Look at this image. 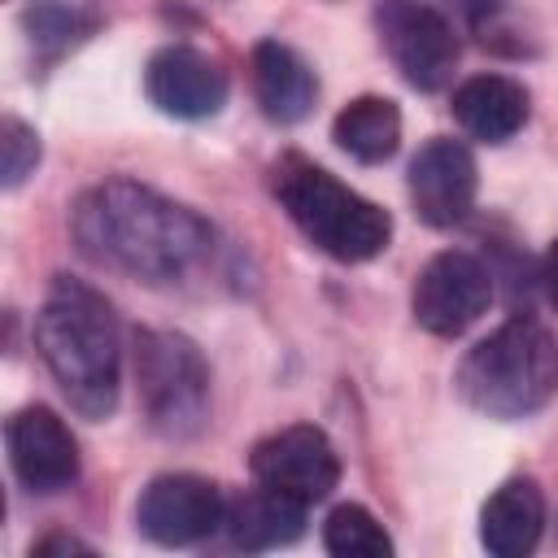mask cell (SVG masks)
Masks as SVG:
<instances>
[{
    "mask_svg": "<svg viewBox=\"0 0 558 558\" xmlns=\"http://www.w3.org/2000/svg\"><path fill=\"white\" fill-rule=\"evenodd\" d=\"M70 231L87 262L140 283H174L214 248V227L196 209L135 179L87 187L70 214Z\"/></svg>",
    "mask_w": 558,
    "mask_h": 558,
    "instance_id": "obj_1",
    "label": "cell"
},
{
    "mask_svg": "<svg viewBox=\"0 0 558 558\" xmlns=\"http://www.w3.org/2000/svg\"><path fill=\"white\" fill-rule=\"evenodd\" d=\"M35 344L57 388L83 418L100 423L118 410L122 340H118V318L96 288L57 275L35 314Z\"/></svg>",
    "mask_w": 558,
    "mask_h": 558,
    "instance_id": "obj_2",
    "label": "cell"
},
{
    "mask_svg": "<svg viewBox=\"0 0 558 558\" xmlns=\"http://www.w3.org/2000/svg\"><path fill=\"white\" fill-rule=\"evenodd\" d=\"M458 397L488 418H527L558 392V336L519 314L458 362Z\"/></svg>",
    "mask_w": 558,
    "mask_h": 558,
    "instance_id": "obj_3",
    "label": "cell"
},
{
    "mask_svg": "<svg viewBox=\"0 0 558 558\" xmlns=\"http://www.w3.org/2000/svg\"><path fill=\"white\" fill-rule=\"evenodd\" d=\"M275 179V196L288 209V218L296 222V231L323 248L336 262H371L388 248L392 235V218L357 196L353 187H344L336 174H327L323 166L305 161L301 153H288L275 161L270 170Z\"/></svg>",
    "mask_w": 558,
    "mask_h": 558,
    "instance_id": "obj_4",
    "label": "cell"
},
{
    "mask_svg": "<svg viewBox=\"0 0 558 558\" xmlns=\"http://www.w3.org/2000/svg\"><path fill=\"white\" fill-rule=\"evenodd\" d=\"M135 384L144 423L166 440H192L209 423V366L179 331H135Z\"/></svg>",
    "mask_w": 558,
    "mask_h": 558,
    "instance_id": "obj_5",
    "label": "cell"
},
{
    "mask_svg": "<svg viewBox=\"0 0 558 558\" xmlns=\"http://www.w3.org/2000/svg\"><path fill=\"white\" fill-rule=\"evenodd\" d=\"M375 31H379V44L392 57L397 74L410 87L436 92L453 78L458 31L432 0H379Z\"/></svg>",
    "mask_w": 558,
    "mask_h": 558,
    "instance_id": "obj_6",
    "label": "cell"
},
{
    "mask_svg": "<svg viewBox=\"0 0 558 558\" xmlns=\"http://www.w3.org/2000/svg\"><path fill=\"white\" fill-rule=\"evenodd\" d=\"M493 301V275L475 253L462 248H445L436 253L410 292V310L414 323L432 336H462L471 323H480V314Z\"/></svg>",
    "mask_w": 558,
    "mask_h": 558,
    "instance_id": "obj_7",
    "label": "cell"
},
{
    "mask_svg": "<svg viewBox=\"0 0 558 558\" xmlns=\"http://www.w3.org/2000/svg\"><path fill=\"white\" fill-rule=\"evenodd\" d=\"M222 519H227V497L218 493V484L187 471L148 480V488L135 501V527L166 549L201 545L222 527Z\"/></svg>",
    "mask_w": 558,
    "mask_h": 558,
    "instance_id": "obj_8",
    "label": "cell"
},
{
    "mask_svg": "<svg viewBox=\"0 0 558 558\" xmlns=\"http://www.w3.org/2000/svg\"><path fill=\"white\" fill-rule=\"evenodd\" d=\"M248 466H253L257 484L283 493L301 506L323 501L340 484V453L327 440V432H318L310 423H296V427H283V432L266 436L253 449Z\"/></svg>",
    "mask_w": 558,
    "mask_h": 558,
    "instance_id": "obj_9",
    "label": "cell"
},
{
    "mask_svg": "<svg viewBox=\"0 0 558 558\" xmlns=\"http://www.w3.org/2000/svg\"><path fill=\"white\" fill-rule=\"evenodd\" d=\"M9 466L26 493H61L78 480V445L48 405H26L4 427Z\"/></svg>",
    "mask_w": 558,
    "mask_h": 558,
    "instance_id": "obj_10",
    "label": "cell"
},
{
    "mask_svg": "<svg viewBox=\"0 0 558 558\" xmlns=\"http://www.w3.org/2000/svg\"><path fill=\"white\" fill-rule=\"evenodd\" d=\"M144 96L166 113L183 122L214 118L227 105V70L205 57L201 48L170 44L148 57L144 65Z\"/></svg>",
    "mask_w": 558,
    "mask_h": 558,
    "instance_id": "obj_11",
    "label": "cell"
},
{
    "mask_svg": "<svg viewBox=\"0 0 558 558\" xmlns=\"http://www.w3.org/2000/svg\"><path fill=\"white\" fill-rule=\"evenodd\" d=\"M475 157L458 140H427L410 161V201L427 227H458L475 205Z\"/></svg>",
    "mask_w": 558,
    "mask_h": 558,
    "instance_id": "obj_12",
    "label": "cell"
},
{
    "mask_svg": "<svg viewBox=\"0 0 558 558\" xmlns=\"http://www.w3.org/2000/svg\"><path fill=\"white\" fill-rule=\"evenodd\" d=\"M253 96L270 122L292 126L314 109L318 78L296 48H288L279 39H262L253 48Z\"/></svg>",
    "mask_w": 558,
    "mask_h": 558,
    "instance_id": "obj_13",
    "label": "cell"
},
{
    "mask_svg": "<svg viewBox=\"0 0 558 558\" xmlns=\"http://www.w3.org/2000/svg\"><path fill=\"white\" fill-rule=\"evenodd\" d=\"M545 532V497L532 480H506L480 510V545L497 558H523Z\"/></svg>",
    "mask_w": 558,
    "mask_h": 558,
    "instance_id": "obj_14",
    "label": "cell"
},
{
    "mask_svg": "<svg viewBox=\"0 0 558 558\" xmlns=\"http://www.w3.org/2000/svg\"><path fill=\"white\" fill-rule=\"evenodd\" d=\"M222 532L235 549H279V545H292L301 532H305V506L257 484L253 493H240L235 501H227V519H222Z\"/></svg>",
    "mask_w": 558,
    "mask_h": 558,
    "instance_id": "obj_15",
    "label": "cell"
},
{
    "mask_svg": "<svg viewBox=\"0 0 558 558\" xmlns=\"http://www.w3.org/2000/svg\"><path fill=\"white\" fill-rule=\"evenodd\" d=\"M453 118L484 144H506L527 122V92L506 74H475L453 92Z\"/></svg>",
    "mask_w": 558,
    "mask_h": 558,
    "instance_id": "obj_16",
    "label": "cell"
},
{
    "mask_svg": "<svg viewBox=\"0 0 558 558\" xmlns=\"http://www.w3.org/2000/svg\"><path fill=\"white\" fill-rule=\"evenodd\" d=\"M331 140L362 166H379L397 153L401 144V109L388 96H357L349 100L336 122H331Z\"/></svg>",
    "mask_w": 558,
    "mask_h": 558,
    "instance_id": "obj_17",
    "label": "cell"
},
{
    "mask_svg": "<svg viewBox=\"0 0 558 558\" xmlns=\"http://www.w3.org/2000/svg\"><path fill=\"white\" fill-rule=\"evenodd\" d=\"M323 545L336 558H388L392 554V536L384 532V523L366 510V506H336L323 523Z\"/></svg>",
    "mask_w": 558,
    "mask_h": 558,
    "instance_id": "obj_18",
    "label": "cell"
},
{
    "mask_svg": "<svg viewBox=\"0 0 558 558\" xmlns=\"http://www.w3.org/2000/svg\"><path fill=\"white\" fill-rule=\"evenodd\" d=\"M22 26L31 31V44L44 57H61L78 35H87V17L65 0H35L22 13Z\"/></svg>",
    "mask_w": 558,
    "mask_h": 558,
    "instance_id": "obj_19",
    "label": "cell"
},
{
    "mask_svg": "<svg viewBox=\"0 0 558 558\" xmlns=\"http://www.w3.org/2000/svg\"><path fill=\"white\" fill-rule=\"evenodd\" d=\"M35 166H39V135L26 122L4 118L0 122V170H4L0 183H4V192L22 187L26 174H35Z\"/></svg>",
    "mask_w": 558,
    "mask_h": 558,
    "instance_id": "obj_20",
    "label": "cell"
},
{
    "mask_svg": "<svg viewBox=\"0 0 558 558\" xmlns=\"http://www.w3.org/2000/svg\"><path fill=\"white\" fill-rule=\"evenodd\" d=\"M48 558V554H92L83 541H74V536H44L39 545H31V558Z\"/></svg>",
    "mask_w": 558,
    "mask_h": 558,
    "instance_id": "obj_21",
    "label": "cell"
},
{
    "mask_svg": "<svg viewBox=\"0 0 558 558\" xmlns=\"http://www.w3.org/2000/svg\"><path fill=\"white\" fill-rule=\"evenodd\" d=\"M541 283H545V296H549V305L558 310V240L549 244V253H545V266H541Z\"/></svg>",
    "mask_w": 558,
    "mask_h": 558,
    "instance_id": "obj_22",
    "label": "cell"
}]
</instances>
